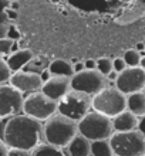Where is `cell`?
I'll return each instance as SVG.
<instances>
[{"instance_id":"38","label":"cell","mask_w":145,"mask_h":156,"mask_svg":"<svg viewBox=\"0 0 145 156\" xmlns=\"http://www.w3.org/2000/svg\"><path fill=\"white\" fill-rule=\"evenodd\" d=\"M142 91H144V94H145V88H144V90H142Z\"/></svg>"},{"instance_id":"32","label":"cell","mask_w":145,"mask_h":156,"mask_svg":"<svg viewBox=\"0 0 145 156\" xmlns=\"http://www.w3.org/2000/svg\"><path fill=\"white\" fill-rule=\"evenodd\" d=\"M135 50H137V51H140V53H141V55H145V43H142V41L137 43Z\"/></svg>"},{"instance_id":"30","label":"cell","mask_w":145,"mask_h":156,"mask_svg":"<svg viewBox=\"0 0 145 156\" xmlns=\"http://www.w3.org/2000/svg\"><path fill=\"white\" fill-rule=\"evenodd\" d=\"M9 153V146L0 139V156H7Z\"/></svg>"},{"instance_id":"34","label":"cell","mask_w":145,"mask_h":156,"mask_svg":"<svg viewBox=\"0 0 145 156\" xmlns=\"http://www.w3.org/2000/svg\"><path fill=\"white\" fill-rule=\"evenodd\" d=\"M117 77H118V73H117V71H114V70H112V71H111V73H110V74H108V75H107V78H108V81H114V82H115Z\"/></svg>"},{"instance_id":"4","label":"cell","mask_w":145,"mask_h":156,"mask_svg":"<svg viewBox=\"0 0 145 156\" xmlns=\"http://www.w3.org/2000/svg\"><path fill=\"white\" fill-rule=\"evenodd\" d=\"M78 133L91 142L110 139L114 133L112 119L97 111H90L83 119L78 121Z\"/></svg>"},{"instance_id":"35","label":"cell","mask_w":145,"mask_h":156,"mask_svg":"<svg viewBox=\"0 0 145 156\" xmlns=\"http://www.w3.org/2000/svg\"><path fill=\"white\" fill-rule=\"evenodd\" d=\"M140 67L145 70V55H142V57H141V61H140Z\"/></svg>"},{"instance_id":"10","label":"cell","mask_w":145,"mask_h":156,"mask_svg":"<svg viewBox=\"0 0 145 156\" xmlns=\"http://www.w3.org/2000/svg\"><path fill=\"white\" fill-rule=\"evenodd\" d=\"M115 88L125 95L142 91L145 88V70L141 67H127L125 70L118 73Z\"/></svg>"},{"instance_id":"22","label":"cell","mask_w":145,"mask_h":156,"mask_svg":"<svg viewBox=\"0 0 145 156\" xmlns=\"http://www.w3.org/2000/svg\"><path fill=\"white\" fill-rule=\"evenodd\" d=\"M13 48H14V41L13 40L7 37L0 38V58L9 57L13 53Z\"/></svg>"},{"instance_id":"19","label":"cell","mask_w":145,"mask_h":156,"mask_svg":"<svg viewBox=\"0 0 145 156\" xmlns=\"http://www.w3.org/2000/svg\"><path fill=\"white\" fill-rule=\"evenodd\" d=\"M33 156H66L63 153L61 148H57L50 144H40L33 151Z\"/></svg>"},{"instance_id":"18","label":"cell","mask_w":145,"mask_h":156,"mask_svg":"<svg viewBox=\"0 0 145 156\" xmlns=\"http://www.w3.org/2000/svg\"><path fill=\"white\" fill-rule=\"evenodd\" d=\"M91 155L92 156H114L110 139L91 142Z\"/></svg>"},{"instance_id":"15","label":"cell","mask_w":145,"mask_h":156,"mask_svg":"<svg viewBox=\"0 0 145 156\" xmlns=\"http://www.w3.org/2000/svg\"><path fill=\"white\" fill-rule=\"evenodd\" d=\"M68 156H88L91 153V140H88L85 136L77 135L67 146Z\"/></svg>"},{"instance_id":"3","label":"cell","mask_w":145,"mask_h":156,"mask_svg":"<svg viewBox=\"0 0 145 156\" xmlns=\"http://www.w3.org/2000/svg\"><path fill=\"white\" fill-rule=\"evenodd\" d=\"M92 111L114 118L127 109V95L115 87H105L91 98Z\"/></svg>"},{"instance_id":"6","label":"cell","mask_w":145,"mask_h":156,"mask_svg":"<svg viewBox=\"0 0 145 156\" xmlns=\"http://www.w3.org/2000/svg\"><path fill=\"white\" fill-rule=\"evenodd\" d=\"M91 98L92 97L84 94V92L71 90L66 97H63L58 101L57 112L78 122L80 119H83L92 109Z\"/></svg>"},{"instance_id":"36","label":"cell","mask_w":145,"mask_h":156,"mask_svg":"<svg viewBox=\"0 0 145 156\" xmlns=\"http://www.w3.org/2000/svg\"><path fill=\"white\" fill-rule=\"evenodd\" d=\"M12 9L13 10H17L19 9V3L17 2H12Z\"/></svg>"},{"instance_id":"31","label":"cell","mask_w":145,"mask_h":156,"mask_svg":"<svg viewBox=\"0 0 145 156\" xmlns=\"http://www.w3.org/2000/svg\"><path fill=\"white\" fill-rule=\"evenodd\" d=\"M40 77H42L43 82H46L47 80H50V78H51V73L49 71V68H44V70L40 73Z\"/></svg>"},{"instance_id":"5","label":"cell","mask_w":145,"mask_h":156,"mask_svg":"<svg viewBox=\"0 0 145 156\" xmlns=\"http://www.w3.org/2000/svg\"><path fill=\"white\" fill-rule=\"evenodd\" d=\"M110 144L115 156H145V136L138 129L114 132Z\"/></svg>"},{"instance_id":"25","label":"cell","mask_w":145,"mask_h":156,"mask_svg":"<svg viewBox=\"0 0 145 156\" xmlns=\"http://www.w3.org/2000/svg\"><path fill=\"white\" fill-rule=\"evenodd\" d=\"M112 67H114V71L121 73L122 70L127 68V64H125V61H124V58L122 57H117V58L112 60Z\"/></svg>"},{"instance_id":"33","label":"cell","mask_w":145,"mask_h":156,"mask_svg":"<svg viewBox=\"0 0 145 156\" xmlns=\"http://www.w3.org/2000/svg\"><path fill=\"white\" fill-rule=\"evenodd\" d=\"M6 13H7V16H9V19H12V20H14L17 17V13H16V10H13V9H7L6 10Z\"/></svg>"},{"instance_id":"12","label":"cell","mask_w":145,"mask_h":156,"mask_svg":"<svg viewBox=\"0 0 145 156\" xmlns=\"http://www.w3.org/2000/svg\"><path fill=\"white\" fill-rule=\"evenodd\" d=\"M71 91V78L70 77H58L51 75L50 80H47L42 87V92L47 95L49 98L54 101H60L63 97H66Z\"/></svg>"},{"instance_id":"8","label":"cell","mask_w":145,"mask_h":156,"mask_svg":"<svg viewBox=\"0 0 145 156\" xmlns=\"http://www.w3.org/2000/svg\"><path fill=\"white\" fill-rule=\"evenodd\" d=\"M108 87V78L98 70H83L71 77V90L94 97L97 92Z\"/></svg>"},{"instance_id":"21","label":"cell","mask_w":145,"mask_h":156,"mask_svg":"<svg viewBox=\"0 0 145 156\" xmlns=\"http://www.w3.org/2000/svg\"><path fill=\"white\" fill-rule=\"evenodd\" d=\"M97 70H98L103 75L107 77V75L114 70V67H112V60L110 57H100L98 60H97Z\"/></svg>"},{"instance_id":"37","label":"cell","mask_w":145,"mask_h":156,"mask_svg":"<svg viewBox=\"0 0 145 156\" xmlns=\"http://www.w3.org/2000/svg\"><path fill=\"white\" fill-rule=\"evenodd\" d=\"M9 2H17V0H9Z\"/></svg>"},{"instance_id":"16","label":"cell","mask_w":145,"mask_h":156,"mask_svg":"<svg viewBox=\"0 0 145 156\" xmlns=\"http://www.w3.org/2000/svg\"><path fill=\"white\" fill-rule=\"evenodd\" d=\"M127 109L132 112L138 118L145 115V94L144 91L134 92V94L127 95Z\"/></svg>"},{"instance_id":"2","label":"cell","mask_w":145,"mask_h":156,"mask_svg":"<svg viewBox=\"0 0 145 156\" xmlns=\"http://www.w3.org/2000/svg\"><path fill=\"white\" fill-rule=\"evenodd\" d=\"M43 135L47 144L57 148H67L74 136L78 135V122L61 114H56L44 121Z\"/></svg>"},{"instance_id":"13","label":"cell","mask_w":145,"mask_h":156,"mask_svg":"<svg viewBox=\"0 0 145 156\" xmlns=\"http://www.w3.org/2000/svg\"><path fill=\"white\" fill-rule=\"evenodd\" d=\"M112 126H114V132L137 131L138 116L134 115L132 112H129L128 109H125L124 112H121V114L112 118Z\"/></svg>"},{"instance_id":"7","label":"cell","mask_w":145,"mask_h":156,"mask_svg":"<svg viewBox=\"0 0 145 156\" xmlns=\"http://www.w3.org/2000/svg\"><path fill=\"white\" fill-rule=\"evenodd\" d=\"M57 109H58L57 101L49 98L47 95L43 94L42 91H36V92L29 94L24 98V104H23V112L26 115L37 119L40 122L47 121L49 118L56 115Z\"/></svg>"},{"instance_id":"14","label":"cell","mask_w":145,"mask_h":156,"mask_svg":"<svg viewBox=\"0 0 145 156\" xmlns=\"http://www.w3.org/2000/svg\"><path fill=\"white\" fill-rule=\"evenodd\" d=\"M34 58V54L31 50L29 48H20V50H16V51H13L10 55L7 57V64L10 67V70L13 73H16V71H20L23 70L26 66H29V62L31 61Z\"/></svg>"},{"instance_id":"17","label":"cell","mask_w":145,"mask_h":156,"mask_svg":"<svg viewBox=\"0 0 145 156\" xmlns=\"http://www.w3.org/2000/svg\"><path fill=\"white\" fill-rule=\"evenodd\" d=\"M49 71L51 75H58V77H73L74 75V70H73V64L67 60L63 58H57L49 64Z\"/></svg>"},{"instance_id":"26","label":"cell","mask_w":145,"mask_h":156,"mask_svg":"<svg viewBox=\"0 0 145 156\" xmlns=\"http://www.w3.org/2000/svg\"><path fill=\"white\" fill-rule=\"evenodd\" d=\"M7 38L10 40H17V38H20V33H19V30H17L16 26H10L7 30Z\"/></svg>"},{"instance_id":"28","label":"cell","mask_w":145,"mask_h":156,"mask_svg":"<svg viewBox=\"0 0 145 156\" xmlns=\"http://www.w3.org/2000/svg\"><path fill=\"white\" fill-rule=\"evenodd\" d=\"M137 129L145 136V115H142V116L138 118V128Z\"/></svg>"},{"instance_id":"40","label":"cell","mask_w":145,"mask_h":156,"mask_svg":"<svg viewBox=\"0 0 145 156\" xmlns=\"http://www.w3.org/2000/svg\"><path fill=\"white\" fill-rule=\"evenodd\" d=\"M114 156H115V155H114Z\"/></svg>"},{"instance_id":"9","label":"cell","mask_w":145,"mask_h":156,"mask_svg":"<svg viewBox=\"0 0 145 156\" xmlns=\"http://www.w3.org/2000/svg\"><path fill=\"white\" fill-rule=\"evenodd\" d=\"M23 92L10 84H0V119L23 112Z\"/></svg>"},{"instance_id":"27","label":"cell","mask_w":145,"mask_h":156,"mask_svg":"<svg viewBox=\"0 0 145 156\" xmlns=\"http://www.w3.org/2000/svg\"><path fill=\"white\" fill-rule=\"evenodd\" d=\"M84 66H85V70H97V60L88 58L84 61Z\"/></svg>"},{"instance_id":"11","label":"cell","mask_w":145,"mask_h":156,"mask_svg":"<svg viewBox=\"0 0 145 156\" xmlns=\"http://www.w3.org/2000/svg\"><path fill=\"white\" fill-rule=\"evenodd\" d=\"M9 84L13 85L14 88L20 91V92H36V91H42L43 87V80L40 77L38 73H34V71H16L13 73L10 80H9Z\"/></svg>"},{"instance_id":"39","label":"cell","mask_w":145,"mask_h":156,"mask_svg":"<svg viewBox=\"0 0 145 156\" xmlns=\"http://www.w3.org/2000/svg\"><path fill=\"white\" fill-rule=\"evenodd\" d=\"M88 156H92V155H91V153H90V155H88Z\"/></svg>"},{"instance_id":"20","label":"cell","mask_w":145,"mask_h":156,"mask_svg":"<svg viewBox=\"0 0 145 156\" xmlns=\"http://www.w3.org/2000/svg\"><path fill=\"white\" fill-rule=\"evenodd\" d=\"M141 53L137 51L135 48H129L122 55L127 67H140V61H141Z\"/></svg>"},{"instance_id":"24","label":"cell","mask_w":145,"mask_h":156,"mask_svg":"<svg viewBox=\"0 0 145 156\" xmlns=\"http://www.w3.org/2000/svg\"><path fill=\"white\" fill-rule=\"evenodd\" d=\"M7 156H33V151H26L19 148H9Z\"/></svg>"},{"instance_id":"23","label":"cell","mask_w":145,"mask_h":156,"mask_svg":"<svg viewBox=\"0 0 145 156\" xmlns=\"http://www.w3.org/2000/svg\"><path fill=\"white\" fill-rule=\"evenodd\" d=\"M13 71L10 70L7 61L4 58H0V84H6L10 80Z\"/></svg>"},{"instance_id":"1","label":"cell","mask_w":145,"mask_h":156,"mask_svg":"<svg viewBox=\"0 0 145 156\" xmlns=\"http://www.w3.org/2000/svg\"><path fill=\"white\" fill-rule=\"evenodd\" d=\"M43 136V123L26 114L13 115L0 125V139L9 148L34 151Z\"/></svg>"},{"instance_id":"29","label":"cell","mask_w":145,"mask_h":156,"mask_svg":"<svg viewBox=\"0 0 145 156\" xmlns=\"http://www.w3.org/2000/svg\"><path fill=\"white\" fill-rule=\"evenodd\" d=\"M73 70H74V74H77V73H81L83 70H85V66H84V62L77 61L75 64H73Z\"/></svg>"}]
</instances>
